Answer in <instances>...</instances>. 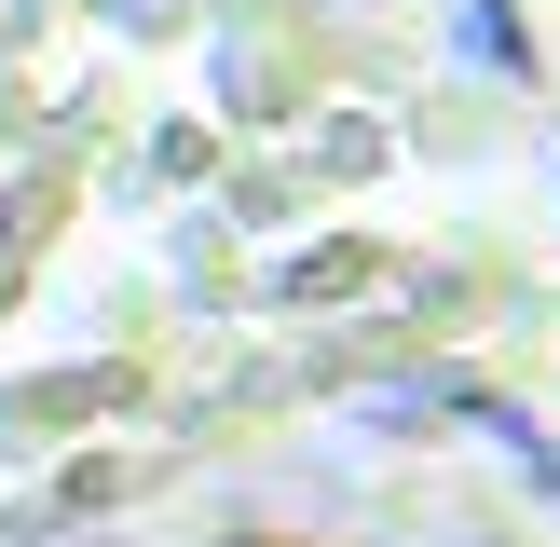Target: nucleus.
<instances>
[{
	"label": "nucleus",
	"mask_w": 560,
	"mask_h": 547,
	"mask_svg": "<svg viewBox=\"0 0 560 547\" xmlns=\"http://www.w3.org/2000/svg\"><path fill=\"white\" fill-rule=\"evenodd\" d=\"M124 14H137V27H164V14H178V0H124Z\"/></svg>",
	"instance_id": "1"
},
{
	"label": "nucleus",
	"mask_w": 560,
	"mask_h": 547,
	"mask_svg": "<svg viewBox=\"0 0 560 547\" xmlns=\"http://www.w3.org/2000/svg\"><path fill=\"white\" fill-rule=\"evenodd\" d=\"M14 547H96V534H14Z\"/></svg>",
	"instance_id": "2"
},
{
	"label": "nucleus",
	"mask_w": 560,
	"mask_h": 547,
	"mask_svg": "<svg viewBox=\"0 0 560 547\" xmlns=\"http://www.w3.org/2000/svg\"><path fill=\"white\" fill-rule=\"evenodd\" d=\"M0 246H14V206H0Z\"/></svg>",
	"instance_id": "3"
}]
</instances>
